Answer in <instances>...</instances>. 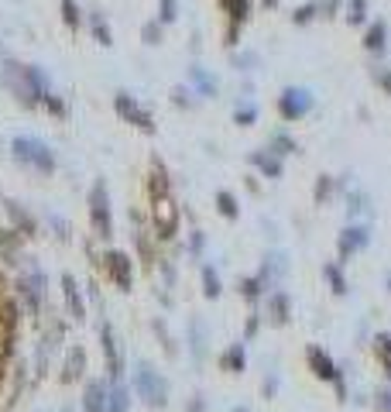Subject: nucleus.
Masks as SVG:
<instances>
[{"label": "nucleus", "mask_w": 391, "mask_h": 412, "mask_svg": "<svg viewBox=\"0 0 391 412\" xmlns=\"http://www.w3.org/2000/svg\"><path fill=\"white\" fill-rule=\"evenodd\" d=\"M134 392H138V399H145V406H152V409H165V406H168V381H165L148 361H141V365L134 368Z\"/></svg>", "instance_id": "nucleus-3"}, {"label": "nucleus", "mask_w": 391, "mask_h": 412, "mask_svg": "<svg viewBox=\"0 0 391 412\" xmlns=\"http://www.w3.org/2000/svg\"><path fill=\"white\" fill-rule=\"evenodd\" d=\"M319 3V17L323 21H333L337 14H344V0H316Z\"/></svg>", "instance_id": "nucleus-41"}, {"label": "nucleus", "mask_w": 391, "mask_h": 412, "mask_svg": "<svg viewBox=\"0 0 391 412\" xmlns=\"http://www.w3.org/2000/svg\"><path fill=\"white\" fill-rule=\"evenodd\" d=\"M152 223H155V234L161 241H172L179 234V206L172 200V193L152 196Z\"/></svg>", "instance_id": "nucleus-6"}, {"label": "nucleus", "mask_w": 391, "mask_h": 412, "mask_svg": "<svg viewBox=\"0 0 391 412\" xmlns=\"http://www.w3.org/2000/svg\"><path fill=\"white\" fill-rule=\"evenodd\" d=\"M360 45H364V52H371V55H378V59H381V55L388 52V21H385V17L367 21Z\"/></svg>", "instance_id": "nucleus-12"}, {"label": "nucleus", "mask_w": 391, "mask_h": 412, "mask_svg": "<svg viewBox=\"0 0 391 412\" xmlns=\"http://www.w3.org/2000/svg\"><path fill=\"white\" fill-rule=\"evenodd\" d=\"M216 209H220V216H227V220H237V216H240L237 196H234V193H227V189H220V193H216Z\"/></svg>", "instance_id": "nucleus-33"}, {"label": "nucleus", "mask_w": 391, "mask_h": 412, "mask_svg": "<svg viewBox=\"0 0 391 412\" xmlns=\"http://www.w3.org/2000/svg\"><path fill=\"white\" fill-rule=\"evenodd\" d=\"M237 69H244V73H251V66H258V55L254 52H244V55H237L234 59Z\"/></svg>", "instance_id": "nucleus-45"}, {"label": "nucleus", "mask_w": 391, "mask_h": 412, "mask_svg": "<svg viewBox=\"0 0 391 412\" xmlns=\"http://www.w3.org/2000/svg\"><path fill=\"white\" fill-rule=\"evenodd\" d=\"M189 80H193L196 93H199V96H206V100L220 93V82L213 80V76H209V73H206L202 66H193V69H189Z\"/></svg>", "instance_id": "nucleus-22"}, {"label": "nucleus", "mask_w": 391, "mask_h": 412, "mask_svg": "<svg viewBox=\"0 0 391 412\" xmlns=\"http://www.w3.org/2000/svg\"><path fill=\"white\" fill-rule=\"evenodd\" d=\"M41 288H45V275L41 272H31V275L21 279V295H24V302H28V309L35 316H38V309H41Z\"/></svg>", "instance_id": "nucleus-17"}, {"label": "nucleus", "mask_w": 391, "mask_h": 412, "mask_svg": "<svg viewBox=\"0 0 391 412\" xmlns=\"http://www.w3.org/2000/svg\"><path fill=\"white\" fill-rule=\"evenodd\" d=\"M367 14H371V0H344V21L351 28L367 24Z\"/></svg>", "instance_id": "nucleus-23"}, {"label": "nucleus", "mask_w": 391, "mask_h": 412, "mask_svg": "<svg viewBox=\"0 0 391 412\" xmlns=\"http://www.w3.org/2000/svg\"><path fill=\"white\" fill-rule=\"evenodd\" d=\"M189 247H193V254H199V251H202V234H199V230L193 234V244H189Z\"/></svg>", "instance_id": "nucleus-50"}, {"label": "nucleus", "mask_w": 391, "mask_h": 412, "mask_svg": "<svg viewBox=\"0 0 391 412\" xmlns=\"http://www.w3.org/2000/svg\"><path fill=\"white\" fill-rule=\"evenodd\" d=\"M155 333L161 337V344H165V354H175V344H172V337H168V330L161 320H155Z\"/></svg>", "instance_id": "nucleus-44"}, {"label": "nucleus", "mask_w": 391, "mask_h": 412, "mask_svg": "<svg viewBox=\"0 0 391 412\" xmlns=\"http://www.w3.org/2000/svg\"><path fill=\"white\" fill-rule=\"evenodd\" d=\"M333 189H337L333 175H319V179H316V189H313V200L323 206L326 200H330V196H333Z\"/></svg>", "instance_id": "nucleus-36"}, {"label": "nucleus", "mask_w": 391, "mask_h": 412, "mask_svg": "<svg viewBox=\"0 0 391 412\" xmlns=\"http://www.w3.org/2000/svg\"><path fill=\"white\" fill-rule=\"evenodd\" d=\"M323 279L330 282L333 295H347V292H351V282H347L344 272H340V261H326V265H323Z\"/></svg>", "instance_id": "nucleus-26"}, {"label": "nucleus", "mask_w": 391, "mask_h": 412, "mask_svg": "<svg viewBox=\"0 0 391 412\" xmlns=\"http://www.w3.org/2000/svg\"><path fill=\"white\" fill-rule=\"evenodd\" d=\"M367 203H371V200H367V193H360V189H353L351 196H347V216H357V213H367Z\"/></svg>", "instance_id": "nucleus-37"}, {"label": "nucleus", "mask_w": 391, "mask_h": 412, "mask_svg": "<svg viewBox=\"0 0 391 412\" xmlns=\"http://www.w3.org/2000/svg\"><path fill=\"white\" fill-rule=\"evenodd\" d=\"M82 371H86V351L82 347H69L66 351V368H62V381L66 385H73L82 378Z\"/></svg>", "instance_id": "nucleus-21"}, {"label": "nucleus", "mask_w": 391, "mask_h": 412, "mask_svg": "<svg viewBox=\"0 0 391 412\" xmlns=\"http://www.w3.org/2000/svg\"><path fill=\"white\" fill-rule=\"evenodd\" d=\"M234 412H251V409H244V406H240V409H234Z\"/></svg>", "instance_id": "nucleus-52"}, {"label": "nucleus", "mask_w": 391, "mask_h": 412, "mask_svg": "<svg viewBox=\"0 0 391 412\" xmlns=\"http://www.w3.org/2000/svg\"><path fill=\"white\" fill-rule=\"evenodd\" d=\"M134 237H138V247H141V258H145V265H152V244H148V237H145V230H138Z\"/></svg>", "instance_id": "nucleus-46"}, {"label": "nucleus", "mask_w": 391, "mask_h": 412, "mask_svg": "<svg viewBox=\"0 0 391 412\" xmlns=\"http://www.w3.org/2000/svg\"><path fill=\"white\" fill-rule=\"evenodd\" d=\"M172 193V182H168V168L161 159H152V172H148V196H165Z\"/></svg>", "instance_id": "nucleus-20"}, {"label": "nucleus", "mask_w": 391, "mask_h": 412, "mask_svg": "<svg viewBox=\"0 0 391 412\" xmlns=\"http://www.w3.org/2000/svg\"><path fill=\"white\" fill-rule=\"evenodd\" d=\"M100 344H103V358H107V374H110V381H120L124 361H120V347H117V337H114V327H110V323L100 327Z\"/></svg>", "instance_id": "nucleus-11"}, {"label": "nucleus", "mask_w": 391, "mask_h": 412, "mask_svg": "<svg viewBox=\"0 0 391 412\" xmlns=\"http://www.w3.org/2000/svg\"><path fill=\"white\" fill-rule=\"evenodd\" d=\"M161 31H165V24L161 21H145V28H141V38H145V45H161Z\"/></svg>", "instance_id": "nucleus-39"}, {"label": "nucleus", "mask_w": 391, "mask_h": 412, "mask_svg": "<svg viewBox=\"0 0 391 412\" xmlns=\"http://www.w3.org/2000/svg\"><path fill=\"white\" fill-rule=\"evenodd\" d=\"M274 392H278V374L265 378V399H274Z\"/></svg>", "instance_id": "nucleus-49"}, {"label": "nucleus", "mask_w": 391, "mask_h": 412, "mask_svg": "<svg viewBox=\"0 0 391 412\" xmlns=\"http://www.w3.org/2000/svg\"><path fill=\"white\" fill-rule=\"evenodd\" d=\"M3 86L24 103V107H45V100L55 93L52 80L41 66H24L17 59L3 62Z\"/></svg>", "instance_id": "nucleus-1"}, {"label": "nucleus", "mask_w": 391, "mask_h": 412, "mask_svg": "<svg viewBox=\"0 0 391 412\" xmlns=\"http://www.w3.org/2000/svg\"><path fill=\"white\" fill-rule=\"evenodd\" d=\"M367 244H371V230H367V227H360V223L344 227V230H340V241H337V251H340V265H344L351 254L364 251Z\"/></svg>", "instance_id": "nucleus-10"}, {"label": "nucleus", "mask_w": 391, "mask_h": 412, "mask_svg": "<svg viewBox=\"0 0 391 412\" xmlns=\"http://www.w3.org/2000/svg\"><path fill=\"white\" fill-rule=\"evenodd\" d=\"M107 385L103 381H86V392H82V412H107Z\"/></svg>", "instance_id": "nucleus-16"}, {"label": "nucleus", "mask_w": 391, "mask_h": 412, "mask_svg": "<svg viewBox=\"0 0 391 412\" xmlns=\"http://www.w3.org/2000/svg\"><path fill=\"white\" fill-rule=\"evenodd\" d=\"M285 272H288V261H285V254H281V251L268 254V258H265V265H261V275H258V279H261V286H265V292H268V288H272L274 282L285 275Z\"/></svg>", "instance_id": "nucleus-14"}, {"label": "nucleus", "mask_w": 391, "mask_h": 412, "mask_svg": "<svg viewBox=\"0 0 391 412\" xmlns=\"http://www.w3.org/2000/svg\"><path fill=\"white\" fill-rule=\"evenodd\" d=\"M7 216H10L14 223H17V230H21L24 237H35V230H38V227H35V220H31V213H28V209H24V206H21V203H14V200H7Z\"/></svg>", "instance_id": "nucleus-24"}, {"label": "nucleus", "mask_w": 391, "mask_h": 412, "mask_svg": "<svg viewBox=\"0 0 391 412\" xmlns=\"http://www.w3.org/2000/svg\"><path fill=\"white\" fill-rule=\"evenodd\" d=\"M175 17H179V0H158V21L175 24Z\"/></svg>", "instance_id": "nucleus-38"}, {"label": "nucleus", "mask_w": 391, "mask_h": 412, "mask_svg": "<svg viewBox=\"0 0 391 412\" xmlns=\"http://www.w3.org/2000/svg\"><path fill=\"white\" fill-rule=\"evenodd\" d=\"M103 265H107V275L114 279V286H117L120 292H131V286H134L131 258H127L124 251H107V254H103Z\"/></svg>", "instance_id": "nucleus-8"}, {"label": "nucleus", "mask_w": 391, "mask_h": 412, "mask_svg": "<svg viewBox=\"0 0 391 412\" xmlns=\"http://www.w3.org/2000/svg\"><path fill=\"white\" fill-rule=\"evenodd\" d=\"M306 365H309V371H313L319 381H337V378H344L340 368H337V361H333L319 344H309V347H306Z\"/></svg>", "instance_id": "nucleus-9"}, {"label": "nucleus", "mask_w": 391, "mask_h": 412, "mask_svg": "<svg viewBox=\"0 0 391 412\" xmlns=\"http://www.w3.org/2000/svg\"><path fill=\"white\" fill-rule=\"evenodd\" d=\"M172 103H179V107H186V110H193L196 100H193V89H186V86H175L172 89Z\"/></svg>", "instance_id": "nucleus-43"}, {"label": "nucleus", "mask_w": 391, "mask_h": 412, "mask_svg": "<svg viewBox=\"0 0 391 412\" xmlns=\"http://www.w3.org/2000/svg\"><path fill=\"white\" fill-rule=\"evenodd\" d=\"M240 292H244V299L258 302V299L265 295V286H261V279H244V282H240Z\"/></svg>", "instance_id": "nucleus-42"}, {"label": "nucleus", "mask_w": 391, "mask_h": 412, "mask_svg": "<svg viewBox=\"0 0 391 412\" xmlns=\"http://www.w3.org/2000/svg\"><path fill=\"white\" fill-rule=\"evenodd\" d=\"M220 368L230 371V374H240L247 368V354H244V344H230L223 354H220Z\"/></svg>", "instance_id": "nucleus-25"}, {"label": "nucleus", "mask_w": 391, "mask_h": 412, "mask_svg": "<svg viewBox=\"0 0 391 412\" xmlns=\"http://www.w3.org/2000/svg\"><path fill=\"white\" fill-rule=\"evenodd\" d=\"M313 107H316V96H313V89H306V86H285L278 93V117L285 124H295V121H302V117H309Z\"/></svg>", "instance_id": "nucleus-5"}, {"label": "nucleus", "mask_w": 391, "mask_h": 412, "mask_svg": "<svg viewBox=\"0 0 391 412\" xmlns=\"http://www.w3.org/2000/svg\"><path fill=\"white\" fill-rule=\"evenodd\" d=\"M220 292H223L220 275L213 272V265H202V295H206V299H220Z\"/></svg>", "instance_id": "nucleus-32"}, {"label": "nucleus", "mask_w": 391, "mask_h": 412, "mask_svg": "<svg viewBox=\"0 0 391 412\" xmlns=\"http://www.w3.org/2000/svg\"><path fill=\"white\" fill-rule=\"evenodd\" d=\"M261 3H265L268 10H274V7H278V0H261Z\"/></svg>", "instance_id": "nucleus-51"}, {"label": "nucleus", "mask_w": 391, "mask_h": 412, "mask_svg": "<svg viewBox=\"0 0 391 412\" xmlns=\"http://www.w3.org/2000/svg\"><path fill=\"white\" fill-rule=\"evenodd\" d=\"M62 21L69 24V31H73V35L82 28V10H79V0H62Z\"/></svg>", "instance_id": "nucleus-34"}, {"label": "nucleus", "mask_w": 391, "mask_h": 412, "mask_svg": "<svg viewBox=\"0 0 391 412\" xmlns=\"http://www.w3.org/2000/svg\"><path fill=\"white\" fill-rule=\"evenodd\" d=\"M268 148H272L274 155H281V159H285V155H299V141L288 138L285 131H274L272 141H268Z\"/></svg>", "instance_id": "nucleus-29"}, {"label": "nucleus", "mask_w": 391, "mask_h": 412, "mask_svg": "<svg viewBox=\"0 0 391 412\" xmlns=\"http://www.w3.org/2000/svg\"><path fill=\"white\" fill-rule=\"evenodd\" d=\"M378 409L391 412V388H381V392H378Z\"/></svg>", "instance_id": "nucleus-48"}, {"label": "nucleus", "mask_w": 391, "mask_h": 412, "mask_svg": "<svg viewBox=\"0 0 391 412\" xmlns=\"http://www.w3.org/2000/svg\"><path fill=\"white\" fill-rule=\"evenodd\" d=\"M258 327H261V320H258V313H251V320H247V327H244V340H251V337L258 333Z\"/></svg>", "instance_id": "nucleus-47"}, {"label": "nucleus", "mask_w": 391, "mask_h": 412, "mask_svg": "<svg viewBox=\"0 0 391 412\" xmlns=\"http://www.w3.org/2000/svg\"><path fill=\"white\" fill-rule=\"evenodd\" d=\"M374 354H378L385 374L391 378V333H378V337H374Z\"/></svg>", "instance_id": "nucleus-30"}, {"label": "nucleus", "mask_w": 391, "mask_h": 412, "mask_svg": "<svg viewBox=\"0 0 391 412\" xmlns=\"http://www.w3.org/2000/svg\"><path fill=\"white\" fill-rule=\"evenodd\" d=\"M127 409H131V392H127V385L114 381L110 392H107V412H127Z\"/></svg>", "instance_id": "nucleus-28"}, {"label": "nucleus", "mask_w": 391, "mask_h": 412, "mask_svg": "<svg viewBox=\"0 0 391 412\" xmlns=\"http://www.w3.org/2000/svg\"><path fill=\"white\" fill-rule=\"evenodd\" d=\"M288 316H292V299H288V292H281V288L268 292V320H272L274 327H285Z\"/></svg>", "instance_id": "nucleus-13"}, {"label": "nucleus", "mask_w": 391, "mask_h": 412, "mask_svg": "<svg viewBox=\"0 0 391 412\" xmlns=\"http://www.w3.org/2000/svg\"><path fill=\"white\" fill-rule=\"evenodd\" d=\"M89 223H93V234L100 241H110L114 237V213H110V193H107V182L96 179L93 189H89Z\"/></svg>", "instance_id": "nucleus-4"}, {"label": "nucleus", "mask_w": 391, "mask_h": 412, "mask_svg": "<svg viewBox=\"0 0 391 412\" xmlns=\"http://www.w3.org/2000/svg\"><path fill=\"white\" fill-rule=\"evenodd\" d=\"M62 295H66V306H69V316L82 323L86 320V306H82V295H79V286L73 275H62Z\"/></svg>", "instance_id": "nucleus-18"}, {"label": "nucleus", "mask_w": 391, "mask_h": 412, "mask_svg": "<svg viewBox=\"0 0 391 412\" xmlns=\"http://www.w3.org/2000/svg\"><path fill=\"white\" fill-rule=\"evenodd\" d=\"M0 59H3V45H0Z\"/></svg>", "instance_id": "nucleus-53"}, {"label": "nucleus", "mask_w": 391, "mask_h": 412, "mask_svg": "<svg viewBox=\"0 0 391 412\" xmlns=\"http://www.w3.org/2000/svg\"><path fill=\"white\" fill-rule=\"evenodd\" d=\"M89 31H93V38L100 41L103 48H110V45H114V35H110V24H107L103 10H89Z\"/></svg>", "instance_id": "nucleus-27"}, {"label": "nucleus", "mask_w": 391, "mask_h": 412, "mask_svg": "<svg viewBox=\"0 0 391 412\" xmlns=\"http://www.w3.org/2000/svg\"><path fill=\"white\" fill-rule=\"evenodd\" d=\"M114 110H117L131 127H138V131H145V134H155V117H152V110H145L127 89L114 93Z\"/></svg>", "instance_id": "nucleus-7"}, {"label": "nucleus", "mask_w": 391, "mask_h": 412, "mask_svg": "<svg viewBox=\"0 0 391 412\" xmlns=\"http://www.w3.org/2000/svg\"><path fill=\"white\" fill-rule=\"evenodd\" d=\"M388 292H391V275H388Z\"/></svg>", "instance_id": "nucleus-54"}, {"label": "nucleus", "mask_w": 391, "mask_h": 412, "mask_svg": "<svg viewBox=\"0 0 391 412\" xmlns=\"http://www.w3.org/2000/svg\"><path fill=\"white\" fill-rule=\"evenodd\" d=\"M220 10L227 14V24L244 28L251 21V10H254V0H220Z\"/></svg>", "instance_id": "nucleus-19"}, {"label": "nucleus", "mask_w": 391, "mask_h": 412, "mask_svg": "<svg viewBox=\"0 0 391 412\" xmlns=\"http://www.w3.org/2000/svg\"><path fill=\"white\" fill-rule=\"evenodd\" d=\"M251 165H254L265 179H278V175H281V155H274L272 148H258V152H251Z\"/></svg>", "instance_id": "nucleus-15"}, {"label": "nucleus", "mask_w": 391, "mask_h": 412, "mask_svg": "<svg viewBox=\"0 0 391 412\" xmlns=\"http://www.w3.org/2000/svg\"><path fill=\"white\" fill-rule=\"evenodd\" d=\"M371 80H374L378 89H385L391 96V66H374V69H371Z\"/></svg>", "instance_id": "nucleus-40"}, {"label": "nucleus", "mask_w": 391, "mask_h": 412, "mask_svg": "<svg viewBox=\"0 0 391 412\" xmlns=\"http://www.w3.org/2000/svg\"><path fill=\"white\" fill-rule=\"evenodd\" d=\"M10 155L21 165L41 172V175H52V172H55V155H52V148H48L45 141H38V138H31V134L14 138V141H10Z\"/></svg>", "instance_id": "nucleus-2"}, {"label": "nucleus", "mask_w": 391, "mask_h": 412, "mask_svg": "<svg viewBox=\"0 0 391 412\" xmlns=\"http://www.w3.org/2000/svg\"><path fill=\"white\" fill-rule=\"evenodd\" d=\"M234 121L240 124V127H251V124L258 121V103H254V100H240L234 110Z\"/></svg>", "instance_id": "nucleus-35"}, {"label": "nucleus", "mask_w": 391, "mask_h": 412, "mask_svg": "<svg viewBox=\"0 0 391 412\" xmlns=\"http://www.w3.org/2000/svg\"><path fill=\"white\" fill-rule=\"evenodd\" d=\"M316 17H319V3H316V0H309V3H302V7H295V10H292V24H295V28L313 24Z\"/></svg>", "instance_id": "nucleus-31"}]
</instances>
